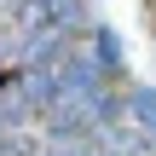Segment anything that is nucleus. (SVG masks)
Masks as SVG:
<instances>
[{
    "instance_id": "f257e3e1",
    "label": "nucleus",
    "mask_w": 156,
    "mask_h": 156,
    "mask_svg": "<svg viewBox=\"0 0 156 156\" xmlns=\"http://www.w3.org/2000/svg\"><path fill=\"white\" fill-rule=\"evenodd\" d=\"M6 81H12V75H0V87H6Z\"/></svg>"
}]
</instances>
